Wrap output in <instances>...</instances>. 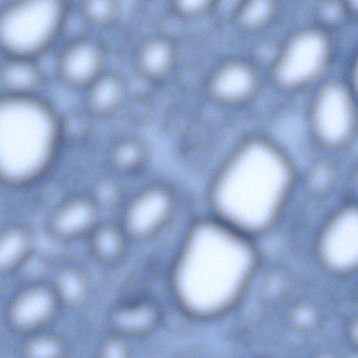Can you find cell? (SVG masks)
<instances>
[{
    "mask_svg": "<svg viewBox=\"0 0 358 358\" xmlns=\"http://www.w3.org/2000/svg\"><path fill=\"white\" fill-rule=\"evenodd\" d=\"M295 180L293 165L272 141L251 137L230 154L215 176L210 203L222 218L261 226L279 212Z\"/></svg>",
    "mask_w": 358,
    "mask_h": 358,
    "instance_id": "obj_1",
    "label": "cell"
},
{
    "mask_svg": "<svg viewBox=\"0 0 358 358\" xmlns=\"http://www.w3.org/2000/svg\"><path fill=\"white\" fill-rule=\"evenodd\" d=\"M63 138L61 119L44 99L0 96V183L32 185L53 166Z\"/></svg>",
    "mask_w": 358,
    "mask_h": 358,
    "instance_id": "obj_2",
    "label": "cell"
},
{
    "mask_svg": "<svg viewBox=\"0 0 358 358\" xmlns=\"http://www.w3.org/2000/svg\"><path fill=\"white\" fill-rule=\"evenodd\" d=\"M215 224L194 223L187 233L176 257L171 272L173 293L188 314L208 317L225 304L227 288L239 282L245 274L240 259L229 255L226 241L217 234ZM231 292V291H230ZM228 294V293H227Z\"/></svg>",
    "mask_w": 358,
    "mask_h": 358,
    "instance_id": "obj_3",
    "label": "cell"
},
{
    "mask_svg": "<svg viewBox=\"0 0 358 358\" xmlns=\"http://www.w3.org/2000/svg\"><path fill=\"white\" fill-rule=\"evenodd\" d=\"M65 0H15L0 10V50L6 57L36 59L58 35Z\"/></svg>",
    "mask_w": 358,
    "mask_h": 358,
    "instance_id": "obj_4",
    "label": "cell"
},
{
    "mask_svg": "<svg viewBox=\"0 0 358 358\" xmlns=\"http://www.w3.org/2000/svg\"><path fill=\"white\" fill-rule=\"evenodd\" d=\"M331 54L330 39L322 29L299 30L287 39L274 60L271 81L285 91L303 89L322 76Z\"/></svg>",
    "mask_w": 358,
    "mask_h": 358,
    "instance_id": "obj_5",
    "label": "cell"
},
{
    "mask_svg": "<svg viewBox=\"0 0 358 358\" xmlns=\"http://www.w3.org/2000/svg\"><path fill=\"white\" fill-rule=\"evenodd\" d=\"M354 92L338 79L325 81L315 92L308 108V124L320 145L338 149L351 141L357 129Z\"/></svg>",
    "mask_w": 358,
    "mask_h": 358,
    "instance_id": "obj_6",
    "label": "cell"
},
{
    "mask_svg": "<svg viewBox=\"0 0 358 358\" xmlns=\"http://www.w3.org/2000/svg\"><path fill=\"white\" fill-rule=\"evenodd\" d=\"M61 306L52 285L37 282L21 289L10 299L6 320L14 331L29 335L54 320Z\"/></svg>",
    "mask_w": 358,
    "mask_h": 358,
    "instance_id": "obj_7",
    "label": "cell"
},
{
    "mask_svg": "<svg viewBox=\"0 0 358 358\" xmlns=\"http://www.w3.org/2000/svg\"><path fill=\"white\" fill-rule=\"evenodd\" d=\"M174 200L169 190L153 186L136 194L123 213L122 228L130 239L141 241L157 234L169 220Z\"/></svg>",
    "mask_w": 358,
    "mask_h": 358,
    "instance_id": "obj_8",
    "label": "cell"
},
{
    "mask_svg": "<svg viewBox=\"0 0 358 358\" xmlns=\"http://www.w3.org/2000/svg\"><path fill=\"white\" fill-rule=\"evenodd\" d=\"M259 87L255 69L245 61L231 59L213 71L207 83V91L220 104L238 106L254 97Z\"/></svg>",
    "mask_w": 358,
    "mask_h": 358,
    "instance_id": "obj_9",
    "label": "cell"
},
{
    "mask_svg": "<svg viewBox=\"0 0 358 358\" xmlns=\"http://www.w3.org/2000/svg\"><path fill=\"white\" fill-rule=\"evenodd\" d=\"M98 207L91 198L75 196L58 206L50 215L46 230L61 242L77 239L91 233L96 225Z\"/></svg>",
    "mask_w": 358,
    "mask_h": 358,
    "instance_id": "obj_10",
    "label": "cell"
},
{
    "mask_svg": "<svg viewBox=\"0 0 358 358\" xmlns=\"http://www.w3.org/2000/svg\"><path fill=\"white\" fill-rule=\"evenodd\" d=\"M102 61L101 51L95 43L78 41L59 55L57 71L66 85L75 87L90 85L100 76Z\"/></svg>",
    "mask_w": 358,
    "mask_h": 358,
    "instance_id": "obj_11",
    "label": "cell"
},
{
    "mask_svg": "<svg viewBox=\"0 0 358 358\" xmlns=\"http://www.w3.org/2000/svg\"><path fill=\"white\" fill-rule=\"evenodd\" d=\"M160 316L158 303L152 299L142 298L116 305L109 312L107 322L113 333L138 336L155 329Z\"/></svg>",
    "mask_w": 358,
    "mask_h": 358,
    "instance_id": "obj_12",
    "label": "cell"
},
{
    "mask_svg": "<svg viewBox=\"0 0 358 358\" xmlns=\"http://www.w3.org/2000/svg\"><path fill=\"white\" fill-rule=\"evenodd\" d=\"M3 95L36 96L43 89L45 75L34 59L6 57L0 65Z\"/></svg>",
    "mask_w": 358,
    "mask_h": 358,
    "instance_id": "obj_13",
    "label": "cell"
},
{
    "mask_svg": "<svg viewBox=\"0 0 358 358\" xmlns=\"http://www.w3.org/2000/svg\"><path fill=\"white\" fill-rule=\"evenodd\" d=\"M34 236L22 224H13L0 230V275L20 267L30 257Z\"/></svg>",
    "mask_w": 358,
    "mask_h": 358,
    "instance_id": "obj_14",
    "label": "cell"
},
{
    "mask_svg": "<svg viewBox=\"0 0 358 358\" xmlns=\"http://www.w3.org/2000/svg\"><path fill=\"white\" fill-rule=\"evenodd\" d=\"M126 237L122 228L113 222L96 224L91 231L92 251L102 262L116 263L124 254Z\"/></svg>",
    "mask_w": 358,
    "mask_h": 358,
    "instance_id": "obj_15",
    "label": "cell"
},
{
    "mask_svg": "<svg viewBox=\"0 0 358 358\" xmlns=\"http://www.w3.org/2000/svg\"><path fill=\"white\" fill-rule=\"evenodd\" d=\"M137 59L140 69L145 76L159 78L171 69L174 61V50L168 41L153 39L141 47Z\"/></svg>",
    "mask_w": 358,
    "mask_h": 358,
    "instance_id": "obj_16",
    "label": "cell"
},
{
    "mask_svg": "<svg viewBox=\"0 0 358 358\" xmlns=\"http://www.w3.org/2000/svg\"><path fill=\"white\" fill-rule=\"evenodd\" d=\"M62 305L78 306L87 299L89 291L87 279L78 267L69 266L56 275L52 285Z\"/></svg>",
    "mask_w": 358,
    "mask_h": 358,
    "instance_id": "obj_17",
    "label": "cell"
},
{
    "mask_svg": "<svg viewBox=\"0 0 358 358\" xmlns=\"http://www.w3.org/2000/svg\"><path fill=\"white\" fill-rule=\"evenodd\" d=\"M276 7V0H242L232 18L241 29L254 31L271 21Z\"/></svg>",
    "mask_w": 358,
    "mask_h": 358,
    "instance_id": "obj_18",
    "label": "cell"
},
{
    "mask_svg": "<svg viewBox=\"0 0 358 358\" xmlns=\"http://www.w3.org/2000/svg\"><path fill=\"white\" fill-rule=\"evenodd\" d=\"M90 85L88 103L94 111L108 113L120 103L123 87L120 80L114 76H99Z\"/></svg>",
    "mask_w": 358,
    "mask_h": 358,
    "instance_id": "obj_19",
    "label": "cell"
},
{
    "mask_svg": "<svg viewBox=\"0 0 358 358\" xmlns=\"http://www.w3.org/2000/svg\"><path fill=\"white\" fill-rule=\"evenodd\" d=\"M66 345L59 336L39 331L29 334L22 347L28 358H59L65 355Z\"/></svg>",
    "mask_w": 358,
    "mask_h": 358,
    "instance_id": "obj_20",
    "label": "cell"
},
{
    "mask_svg": "<svg viewBox=\"0 0 358 358\" xmlns=\"http://www.w3.org/2000/svg\"><path fill=\"white\" fill-rule=\"evenodd\" d=\"M144 155V149L141 143L133 139H125L115 145L111 152V160L116 168L130 171L141 164Z\"/></svg>",
    "mask_w": 358,
    "mask_h": 358,
    "instance_id": "obj_21",
    "label": "cell"
},
{
    "mask_svg": "<svg viewBox=\"0 0 358 358\" xmlns=\"http://www.w3.org/2000/svg\"><path fill=\"white\" fill-rule=\"evenodd\" d=\"M125 336L113 333L101 342L98 356L101 358H126L130 355V348Z\"/></svg>",
    "mask_w": 358,
    "mask_h": 358,
    "instance_id": "obj_22",
    "label": "cell"
},
{
    "mask_svg": "<svg viewBox=\"0 0 358 358\" xmlns=\"http://www.w3.org/2000/svg\"><path fill=\"white\" fill-rule=\"evenodd\" d=\"M83 9L85 15L96 23L108 21L115 12L114 0H85Z\"/></svg>",
    "mask_w": 358,
    "mask_h": 358,
    "instance_id": "obj_23",
    "label": "cell"
},
{
    "mask_svg": "<svg viewBox=\"0 0 358 358\" xmlns=\"http://www.w3.org/2000/svg\"><path fill=\"white\" fill-rule=\"evenodd\" d=\"M120 192L112 182L104 181L97 185L91 198L98 208H111L118 201Z\"/></svg>",
    "mask_w": 358,
    "mask_h": 358,
    "instance_id": "obj_24",
    "label": "cell"
},
{
    "mask_svg": "<svg viewBox=\"0 0 358 358\" xmlns=\"http://www.w3.org/2000/svg\"><path fill=\"white\" fill-rule=\"evenodd\" d=\"M215 0H175L178 10L187 15L199 14L213 6Z\"/></svg>",
    "mask_w": 358,
    "mask_h": 358,
    "instance_id": "obj_25",
    "label": "cell"
},
{
    "mask_svg": "<svg viewBox=\"0 0 358 358\" xmlns=\"http://www.w3.org/2000/svg\"><path fill=\"white\" fill-rule=\"evenodd\" d=\"M345 6L351 14H356L357 10V0H345Z\"/></svg>",
    "mask_w": 358,
    "mask_h": 358,
    "instance_id": "obj_26",
    "label": "cell"
},
{
    "mask_svg": "<svg viewBox=\"0 0 358 358\" xmlns=\"http://www.w3.org/2000/svg\"><path fill=\"white\" fill-rule=\"evenodd\" d=\"M1 95H3V93H2V89H1V83H0V96Z\"/></svg>",
    "mask_w": 358,
    "mask_h": 358,
    "instance_id": "obj_27",
    "label": "cell"
}]
</instances>
